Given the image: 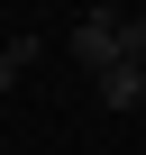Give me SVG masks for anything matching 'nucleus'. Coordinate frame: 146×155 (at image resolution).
<instances>
[{"label": "nucleus", "instance_id": "2", "mask_svg": "<svg viewBox=\"0 0 146 155\" xmlns=\"http://www.w3.org/2000/svg\"><path fill=\"white\" fill-rule=\"evenodd\" d=\"M91 82H101V110H137V101H146V64H128V55H119V64H101V73H91Z\"/></svg>", "mask_w": 146, "mask_h": 155}, {"label": "nucleus", "instance_id": "3", "mask_svg": "<svg viewBox=\"0 0 146 155\" xmlns=\"http://www.w3.org/2000/svg\"><path fill=\"white\" fill-rule=\"evenodd\" d=\"M46 55V37H9V46H0V91H18V73Z\"/></svg>", "mask_w": 146, "mask_h": 155}, {"label": "nucleus", "instance_id": "1", "mask_svg": "<svg viewBox=\"0 0 146 155\" xmlns=\"http://www.w3.org/2000/svg\"><path fill=\"white\" fill-rule=\"evenodd\" d=\"M119 18H128L119 0H91V9H82V28L64 37V55L82 64V73H101V64H119Z\"/></svg>", "mask_w": 146, "mask_h": 155}, {"label": "nucleus", "instance_id": "4", "mask_svg": "<svg viewBox=\"0 0 146 155\" xmlns=\"http://www.w3.org/2000/svg\"><path fill=\"white\" fill-rule=\"evenodd\" d=\"M119 55H128V64H146V9H128V18H119Z\"/></svg>", "mask_w": 146, "mask_h": 155}]
</instances>
